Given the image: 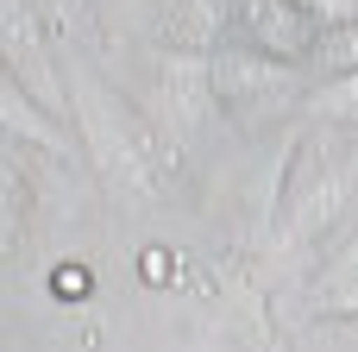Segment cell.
I'll use <instances>...</instances> for the list:
<instances>
[{"label": "cell", "instance_id": "obj_6", "mask_svg": "<svg viewBox=\"0 0 358 352\" xmlns=\"http://www.w3.org/2000/svg\"><path fill=\"white\" fill-rule=\"evenodd\" d=\"M214 25H220V0H195L182 31H189V44H208V38H214Z\"/></svg>", "mask_w": 358, "mask_h": 352}, {"label": "cell", "instance_id": "obj_1", "mask_svg": "<svg viewBox=\"0 0 358 352\" xmlns=\"http://www.w3.org/2000/svg\"><path fill=\"white\" fill-rule=\"evenodd\" d=\"M208 88H214V76H208L201 57H170V63H164V120L189 132V126L201 120Z\"/></svg>", "mask_w": 358, "mask_h": 352}, {"label": "cell", "instance_id": "obj_8", "mask_svg": "<svg viewBox=\"0 0 358 352\" xmlns=\"http://www.w3.org/2000/svg\"><path fill=\"white\" fill-rule=\"evenodd\" d=\"M315 13H327V19H352L358 13V0H308Z\"/></svg>", "mask_w": 358, "mask_h": 352}, {"label": "cell", "instance_id": "obj_9", "mask_svg": "<svg viewBox=\"0 0 358 352\" xmlns=\"http://www.w3.org/2000/svg\"><path fill=\"white\" fill-rule=\"evenodd\" d=\"M57 277H63V283H57L63 296H76V290H88V271H57Z\"/></svg>", "mask_w": 358, "mask_h": 352}, {"label": "cell", "instance_id": "obj_7", "mask_svg": "<svg viewBox=\"0 0 358 352\" xmlns=\"http://www.w3.org/2000/svg\"><path fill=\"white\" fill-rule=\"evenodd\" d=\"M327 57H334V63H346V69H358V25L340 38V44H327Z\"/></svg>", "mask_w": 358, "mask_h": 352}, {"label": "cell", "instance_id": "obj_3", "mask_svg": "<svg viewBox=\"0 0 358 352\" xmlns=\"http://www.w3.org/2000/svg\"><path fill=\"white\" fill-rule=\"evenodd\" d=\"M252 38L264 44V50H302L308 44V19H302V6H289V0H252Z\"/></svg>", "mask_w": 358, "mask_h": 352}, {"label": "cell", "instance_id": "obj_4", "mask_svg": "<svg viewBox=\"0 0 358 352\" xmlns=\"http://www.w3.org/2000/svg\"><path fill=\"white\" fill-rule=\"evenodd\" d=\"M340 202H346V176H327V183H321V189H315V195H308V202L296 208V220L283 227V239H277V246L289 252V246H302V239L327 233V220L340 214Z\"/></svg>", "mask_w": 358, "mask_h": 352}, {"label": "cell", "instance_id": "obj_5", "mask_svg": "<svg viewBox=\"0 0 358 352\" xmlns=\"http://www.w3.org/2000/svg\"><path fill=\"white\" fill-rule=\"evenodd\" d=\"M308 107H315V113H340V120H358V76L334 82V88H321Z\"/></svg>", "mask_w": 358, "mask_h": 352}, {"label": "cell", "instance_id": "obj_2", "mask_svg": "<svg viewBox=\"0 0 358 352\" xmlns=\"http://www.w3.org/2000/svg\"><path fill=\"white\" fill-rule=\"evenodd\" d=\"M283 63H271V57H252V50H227L220 63H214V88L227 94V101H245V94H283Z\"/></svg>", "mask_w": 358, "mask_h": 352}]
</instances>
